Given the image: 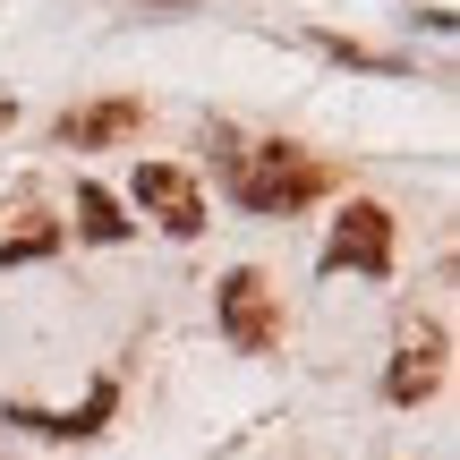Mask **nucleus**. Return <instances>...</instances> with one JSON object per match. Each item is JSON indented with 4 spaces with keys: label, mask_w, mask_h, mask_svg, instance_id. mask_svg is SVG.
Here are the masks:
<instances>
[{
    "label": "nucleus",
    "mask_w": 460,
    "mask_h": 460,
    "mask_svg": "<svg viewBox=\"0 0 460 460\" xmlns=\"http://www.w3.org/2000/svg\"><path fill=\"white\" fill-rule=\"evenodd\" d=\"M230 188H239L247 214H290V205H307L315 188H324V171H315L298 146H264V154H247V163H239V180H230Z\"/></svg>",
    "instance_id": "f257e3e1"
},
{
    "label": "nucleus",
    "mask_w": 460,
    "mask_h": 460,
    "mask_svg": "<svg viewBox=\"0 0 460 460\" xmlns=\"http://www.w3.org/2000/svg\"><path fill=\"white\" fill-rule=\"evenodd\" d=\"M137 205H146V214L171 230V239L205 230V197H197V180H188V171H171V163H137Z\"/></svg>",
    "instance_id": "f03ea898"
},
{
    "label": "nucleus",
    "mask_w": 460,
    "mask_h": 460,
    "mask_svg": "<svg viewBox=\"0 0 460 460\" xmlns=\"http://www.w3.org/2000/svg\"><path fill=\"white\" fill-rule=\"evenodd\" d=\"M222 332L239 349H273L281 341V307H273V290H264V273H230L222 281Z\"/></svg>",
    "instance_id": "7ed1b4c3"
},
{
    "label": "nucleus",
    "mask_w": 460,
    "mask_h": 460,
    "mask_svg": "<svg viewBox=\"0 0 460 460\" xmlns=\"http://www.w3.org/2000/svg\"><path fill=\"white\" fill-rule=\"evenodd\" d=\"M332 264L341 273H393V214L384 205H349L332 230Z\"/></svg>",
    "instance_id": "20e7f679"
},
{
    "label": "nucleus",
    "mask_w": 460,
    "mask_h": 460,
    "mask_svg": "<svg viewBox=\"0 0 460 460\" xmlns=\"http://www.w3.org/2000/svg\"><path fill=\"white\" fill-rule=\"evenodd\" d=\"M435 384H444V341L427 332V341H410V349L393 358V376H384V393H393L401 410H410V401H427Z\"/></svg>",
    "instance_id": "39448f33"
},
{
    "label": "nucleus",
    "mask_w": 460,
    "mask_h": 460,
    "mask_svg": "<svg viewBox=\"0 0 460 460\" xmlns=\"http://www.w3.org/2000/svg\"><path fill=\"white\" fill-rule=\"evenodd\" d=\"M137 128V102H94V111H77V119H60V146H111V137H128Z\"/></svg>",
    "instance_id": "423d86ee"
},
{
    "label": "nucleus",
    "mask_w": 460,
    "mask_h": 460,
    "mask_svg": "<svg viewBox=\"0 0 460 460\" xmlns=\"http://www.w3.org/2000/svg\"><path fill=\"white\" fill-rule=\"evenodd\" d=\"M94 418H111V384H94V401L68 418H43V410H9V427H34V435H94Z\"/></svg>",
    "instance_id": "0eeeda50"
},
{
    "label": "nucleus",
    "mask_w": 460,
    "mask_h": 460,
    "mask_svg": "<svg viewBox=\"0 0 460 460\" xmlns=\"http://www.w3.org/2000/svg\"><path fill=\"white\" fill-rule=\"evenodd\" d=\"M77 230H85V239H119L128 222H119V205L102 197V188H77Z\"/></svg>",
    "instance_id": "6e6552de"
},
{
    "label": "nucleus",
    "mask_w": 460,
    "mask_h": 460,
    "mask_svg": "<svg viewBox=\"0 0 460 460\" xmlns=\"http://www.w3.org/2000/svg\"><path fill=\"white\" fill-rule=\"evenodd\" d=\"M51 247V230H26V239H0V264H26V256H43Z\"/></svg>",
    "instance_id": "1a4fd4ad"
},
{
    "label": "nucleus",
    "mask_w": 460,
    "mask_h": 460,
    "mask_svg": "<svg viewBox=\"0 0 460 460\" xmlns=\"http://www.w3.org/2000/svg\"><path fill=\"white\" fill-rule=\"evenodd\" d=\"M0 119H9V102H0Z\"/></svg>",
    "instance_id": "9d476101"
}]
</instances>
